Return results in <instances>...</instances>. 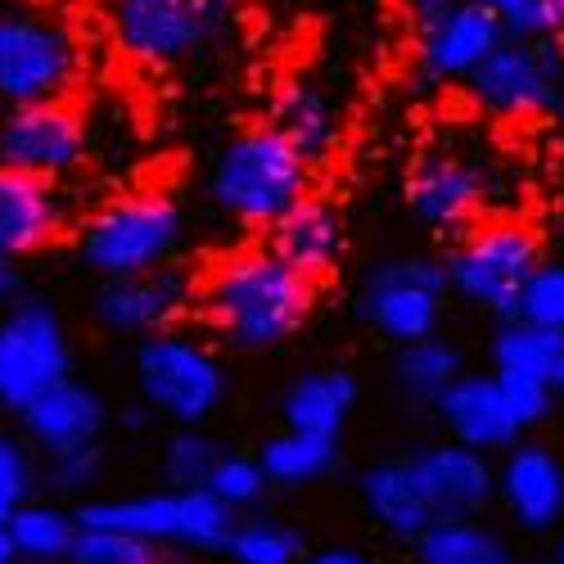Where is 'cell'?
Returning a JSON list of instances; mask_svg holds the SVG:
<instances>
[{"instance_id":"1","label":"cell","mask_w":564,"mask_h":564,"mask_svg":"<svg viewBox=\"0 0 564 564\" xmlns=\"http://www.w3.org/2000/svg\"><path fill=\"white\" fill-rule=\"evenodd\" d=\"M316 280L294 271L267 245L221 253L199 280L195 303L208 330L235 352H275L285 348L316 307Z\"/></svg>"},{"instance_id":"2","label":"cell","mask_w":564,"mask_h":564,"mask_svg":"<svg viewBox=\"0 0 564 564\" xmlns=\"http://www.w3.org/2000/svg\"><path fill=\"white\" fill-rule=\"evenodd\" d=\"M204 195L221 217L267 230L303 195H312V163L271 122H258L245 127L240 135H230L217 150Z\"/></svg>"},{"instance_id":"3","label":"cell","mask_w":564,"mask_h":564,"mask_svg":"<svg viewBox=\"0 0 564 564\" xmlns=\"http://www.w3.org/2000/svg\"><path fill=\"white\" fill-rule=\"evenodd\" d=\"M131 375L140 402L150 406L154 420H167L172 430L208 425L230 393V375L217 348L191 330H181V325L135 339Z\"/></svg>"},{"instance_id":"4","label":"cell","mask_w":564,"mask_h":564,"mask_svg":"<svg viewBox=\"0 0 564 564\" xmlns=\"http://www.w3.org/2000/svg\"><path fill=\"white\" fill-rule=\"evenodd\" d=\"M185 240V213L163 191H131L105 199L77 226V258L100 280L154 271L176 258Z\"/></svg>"},{"instance_id":"5","label":"cell","mask_w":564,"mask_h":564,"mask_svg":"<svg viewBox=\"0 0 564 564\" xmlns=\"http://www.w3.org/2000/svg\"><path fill=\"white\" fill-rule=\"evenodd\" d=\"M235 14V0H109L105 10L118 55L150 73L208 55L230 36Z\"/></svg>"},{"instance_id":"6","label":"cell","mask_w":564,"mask_h":564,"mask_svg":"<svg viewBox=\"0 0 564 564\" xmlns=\"http://www.w3.org/2000/svg\"><path fill=\"white\" fill-rule=\"evenodd\" d=\"M542 262V235L520 217H479L443 258L447 290L484 316H514L524 280Z\"/></svg>"},{"instance_id":"7","label":"cell","mask_w":564,"mask_h":564,"mask_svg":"<svg viewBox=\"0 0 564 564\" xmlns=\"http://www.w3.org/2000/svg\"><path fill=\"white\" fill-rule=\"evenodd\" d=\"M77 524L131 533L167 551H221L235 514L208 488H154L127 497H90L77 506Z\"/></svg>"},{"instance_id":"8","label":"cell","mask_w":564,"mask_h":564,"mask_svg":"<svg viewBox=\"0 0 564 564\" xmlns=\"http://www.w3.org/2000/svg\"><path fill=\"white\" fill-rule=\"evenodd\" d=\"M82 77L77 32L41 10H0V105L68 100Z\"/></svg>"},{"instance_id":"9","label":"cell","mask_w":564,"mask_h":564,"mask_svg":"<svg viewBox=\"0 0 564 564\" xmlns=\"http://www.w3.org/2000/svg\"><path fill=\"white\" fill-rule=\"evenodd\" d=\"M73 375V339L45 299H10L0 307V411H23Z\"/></svg>"},{"instance_id":"10","label":"cell","mask_w":564,"mask_h":564,"mask_svg":"<svg viewBox=\"0 0 564 564\" xmlns=\"http://www.w3.org/2000/svg\"><path fill=\"white\" fill-rule=\"evenodd\" d=\"M447 271L438 258H389L366 271L357 290V316L366 330L389 339L393 348L438 335L447 316Z\"/></svg>"},{"instance_id":"11","label":"cell","mask_w":564,"mask_h":564,"mask_svg":"<svg viewBox=\"0 0 564 564\" xmlns=\"http://www.w3.org/2000/svg\"><path fill=\"white\" fill-rule=\"evenodd\" d=\"M469 100L492 118H546L564 100V51L560 41L506 36L497 51L469 73Z\"/></svg>"},{"instance_id":"12","label":"cell","mask_w":564,"mask_h":564,"mask_svg":"<svg viewBox=\"0 0 564 564\" xmlns=\"http://www.w3.org/2000/svg\"><path fill=\"white\" fill-rule=\"evenodd\" d=\"M86 163V118L73 100L10 105L0 118V167L64 181Z\"/></svg>"},{"instance_id":"13","label":"cell","mask_w":564,"mask_h":564,"mask_svg":"<svg viewBox=\"0 0 564 564\" xmlns=\"http://www.w3.org/2000/svg\"><path fill=\"white\" fill-rule=\"evenodd\" d=\"M506 41L501 19L488 0H452L447 10L420 19L415 73L425 86H465L497 45Z\"/></svg>"},{"instance_id":"14","label":"cell","mask_w":564,"mask_h":564,"mask_svg":"<svg viewBox=\"0 0 564 564\" xmlns=\"http://www.w3.org/2000/svg\"><path fill=\"white\" fill-rule=\"evenodd\" d=\"M195 280L185 275L176 262H163L154 271H135V275H118L105 280L90 303V316L105 335L118 339H145L159 335L167 325H176L195 303Z\"/></svg>"},{"instance_id":"15","label":"cell","mask_w":564,"mask_h":564,"mask_svg":"<svg viewBox=\"0 0 564 564\" xmlns=\"http://www.w3.org/2000/svg\"><path fill=\"white\" fill-rule=\"evenodd\" d=\"M484 204H488V176L469 154L430 150L406 172V213L425 230L460 235L465 226L484 217Z\"/></svg>"},{"instance_id":"16","label":"cell","mask_w":564,"mask_h":564,"mask_svg":"<svg viewBox=\"0 0 564 564\" xmlns=\"http://www.w3.org/2000/svg\"><path fill=\"white\" fill-rule=\"evenodd\" d=\"M492 501H501L524 533H555L564 520V460L555 456V447L533 438L506 447Z\"/></svg>"},{"instance_id":"17","label":"cell","mask_w":564,"mask_h":564,"mask_svg":"<svg viewBox=\"0 0 564 564\" xmlns=\"http://www.w3.org/2000/svg\"><path fill=\"white\" fill-rule=\"evenodd\" d=\"M447 438L479 447V452H506L514 447L529 430L520 425V415L510 411L506 389L497 380V370H460L456 380L443 389V398L434 402Z\"/></svg>"},{"instance_id":"18","label":"cell","mask_w":564,"mask_h":564,"mask_svg":"<svg viewBox=\"0 0 564 564\" xmlns=\"http://www.w3.org/2000/svg\"><path fill=\"white\" fill-rule=\"evenodd\" d=\"M406 465H411L420 492H425L434 520H443V514H484L497 497L492 456L479 447H465L456 438L415 452Z\"/></svg>"},{"instance_id":"19","label":"cell","mask_w":564,"mask_h":564,"mask_svg":"<svg viewBox=\"0 0 564 564\" xmlns=\"http://www.w3.org/2000/svg\"><path fill=\"white\" fill-rule=\"evenodd\" d=\"M19 420H23V438L41 456H55V452L100 443L109 430V402L100 398V389H90L68 375V380L51 384L41 398H32L19 411Z\"/></svg>"},{"instance_id":"20","label":"cell","mask_w":564,"mask_h":564,"mask_svg":"<svg viewBox=\"0 0 564 564\" xmlns=\"http://www.w3.org/2000/svg\"><path fill=\"white\" fill-rule=\"evenodd\" d=\"M267 249L321 285L325 275H335V267L344 262V249H348L344 213L321 195H303L285 217H275L267 226Z\"/></svg>"},{"instance_id":"21","label":"cell","mask_w":564,"mask_h":564,"mask_svg":"<svg viewBox=\"0 0 564 564\" xmlns=\"http://www.w3.org/2000/svg\"><path fill=\"white\" fill-rule=\"evenodd\" d=\"M64 235V204L55 181L0 167V262L51 249Z\"/></svg>"},{"instance_id":"22","label":"cell","mask_w":564,"mask_h":564,"mask_svg":"<svg viewBox=\"0 0 564 564\" xmlns=\"http://www.w3.org/2000/svg\"><path fill=\"white\" fill-rule=\"evenodd\" d=\"M267 122L285 135L312 167H321L325 159H330L335 145H339V135H344V113H339L335 90L325 86L321 77H303V73L285 77L275 86Z\"/></svg>"},{"instance_id":"23","label":"cell","mask_w":564,"mask_h":564,"mask_svg":"<svg viewBox=\"0 0 564 564\" xmlns=\"http://www.w3.org/2000/svg\"><path fill=\"white\" fill-rule=\"evenodd\" d=\"M357 402H361V384H357L352 370L316 366V370H303L299 380L280 393V420H285V430L344 438Z\"/></svg>"},{"instance_id":"24","label":"cell","mask_w":564,"mask_h":564,"mask_svg":"<svg viewBox=\"0 0 564 564\" xmlns=\"http://www.w3.org/2000/svg\"><path fill=\"white\" fill-rule=\"evenodd\" d=\"M357 497H361V510L375 520V529L389 533L393 542H415L434 520V510H430L425 492H420L406 460L366 465L357 479Z\"/></svg>"},{"instance_id":"25","label":"cell","mask_w":564,"mask_h":564,"mask_svg":"<svg viewBox=\"0 0 564 564\" xmlns=\"http://www.w3.org/2000/svg\"><path fill=\"white\" fill-rule=\"evenodd\" d=\"M492 370L524 375V380L542 384L551 398H564V330H546V325H529L506 316L492 335Z\"/></svg>"},{"instance_id":"26","label":"cell","mask_w":564,"mask_h":564,"mask_svg":"<svg viewBox=\"0 0 564 564\" xmlns=\"http://www.w3.org/2000/svg\"><path fill=\"white\" fill-rule=\"evenodd\" d=\"M258 465L271 488H312L339 469V438L280 430L258 447Z\"/></svg>"},{"instance_id":"27","label":"cell","mask_w":564,"mask_h":564,"mask_svg":"<svg viewBox=\"0 0 564 564\" xmlns=\"http://www.w3.org/2000/svg\"><path fill=\"white\" fill-rule=\"evenodd\" d=\"M460 370H465V352L443 335H425V339H411L398 348L393 389L415 406H434Z\"/></svg>"},{"instance_id":"28","label":"cell","mask_w":564,"mask_h":564,"mask_svg":"<svg viewBox=\"0 0 564 564\" xmlns=\"http://www.w3.org/2000/svg\"><path fill=\"white\" fill-rule=\"evenodd\" d=\"M221 555L230 564H303V533L275 514H235V524L221 542Z\"/></svg>"},{"instance_id":"29","label":"cell","mask_w":564,"mask_h":564,"mask_svg":"<svg viewBox=\"0 0 564 564\" xmlns=\"http://www.w3.org/2000/svg\"><path fill=\"white\" fill-rule=\"evenodd\" d=\"M10 538L23 560H64L77 542V510H64L59 501H19L10 514Z\"/></svg>"},{"instance_id":"30","label":"cell","mask_w":564,"mask_h":564,"mask_svg":"<svg viewBox=\"0 0 564 564\" xmlns=\"http://www.w3.org/2000/svg\"><path fill=\"white\" fill-rule=\"evenodd\" d=\"M415 564H465L488 551H501V538L479 520V514H443L415 542Z\"/></svg>"},{"instance_id":"31","label":"cell","mask_w":564,"mask_h":564,"mask_svg":"<svg viewBox=\"0 0 564 564\" xmlns=\"http://www.w3.org/2000/svg\"><path fill=\"white\" fill-rule=\"evenodd\" d=\"M221 456V443L213 434H204V425H185V430H172L163 452H159V469L167 488H204L213 465Z\"/></svg>"},{"instance_id":"32","label":"cell","mask_w":564,"mask_h":564,"mask_svg":"<svg viewBox=\"0 0 564 564\" xmlns=\"http://www.w3.org/2000/svg\"><path fill=\"white\" fill-rule=\"evenodd\" d=\"M64 564H181V555L167 551V546H154V542H140L131 533L82 524Z\"/></svg>"},{"instance_id":"33","label":"cell","mask_w":564,"mask_h":564,"mask_svg":"<svg viewBox=\"0 0 564 564\" xmlns=\"http://www.w3.org/2000/svg\"><path fill=\"white\" fill-rule=\"evenodd\" d=\"M204 488H208V492H213L230 514H249V510H258V506H262V497H267V488H271V484H267V475H262L258 456H245V452H221Z\"/></svg>"},{"instance_id":"34","label":"cell","mask_w":564,"mask_h":564,"mask_svg":"<svg viewBox=\"0 0 564 564\" xmlns=\"http://www.w3.org/2000/svg\"><path fill=\"white\" fill-rule=\"evenodd\" d=\"M514 321L546 325V330H564V262H538L533 275L524 280L520 303H514Z\"/></svg>"},{"instance_id":"35","label":"cell","mask_w":564,"mask_h":564,"mask_svg":"<svg viewBox=\"0 0 564 564\" xmlns=\"http://www.w3.org/2000/svg\"><path fill=\"white\" fill-rule=\"evenodd\" d=\"M506 36L520 41H564V0H488Z\"/></svg>"},{"instance_id":"36","label":"cell","mask_w":564,"mask_h":564,"mask_svg":"<svg viewBox=\"0 0 564 564\" xmlns=\"http://www.w3.org/2000/svg\"><path fill=\"white\" fill-rule=\"evenodd\" d=\"M100 475H105V447L100 443L55 452V456H45V469H41L45 488H51L55 497H82V492H90L100 484Z\"/></svg>"},{"instance_id":"37","label":"cell","mask_w":564,"mask_h":564,"mask_svg":"<svg viewBox=\"0 0 564 564\" xmlns=\"http://www.w3.org/2000/svg\"><path fill=\"white\" fill-rule=\"evenodd\" d=\"M36 479H41V469H36L28 443L14 430L0 425V492L14 497V501H28L32 488H36Z\"/></svg>"},{"instance_id":"38","label":"cell","mask_w":564,"mask_h":564,"mask_svg":"<svg viewBox=\"0 0 564 564\" xmlns=\"http://www.w3.org/2000/svg\"><path fill=\"white\" fill-rule=\"evenodd\" d=\"M497 380H501L506 402H510V411H514V415H520V425H524V430H538L542 420L551 415L555 398H551L542 384L524 380V375H506V370H497Z\"/></svg>"},{"instance_id":"39","label":"cell","mask_w":564,"mask_h":564,"mask_svg":"<svg viewBox=\"0 0 564 564\" xmlns=\"http://www.w3.org/2000/svg\"><path fill=\"white\" fill-rule=\"evenodd\" d=\"M307 564H384V560H375V555H366L357 546H325V551L307 555Z\"/></svg>"},{"instance_id":"40","label":"cell","mask_w":564,"mask_h":564,"mask_svg":"<svg viewBox=\"0 0 564 564\" xmlns=\"http://www.w3.org/2000/svg\"><path fill=\"white\" fill-rule=\"evenodd\" d=\"M447 6H452V0H402V10L415 14V19H430V14L447 10Z\"/></svg>"},{"instance_id":"41","label":"cell","mask_w":564,"mask_h":564,"mask_svg":"<svg viewBox=\"0 0 564 564\" xmlns=\"http://www.w3.org/2000/svg\"><path fill=\"white\" fill-rule=\"evenodd\" d=\"M19 290V275H14V262H0V307H6Z\"/></svg>"},{"instance_id":"42","label":"cell","mask_w":564,"mask_h":564,"mask_svg":"<svg viewBox=\"0 0 564 564\" xmlns=\"http://www.w3.org/2000/svg\"><path fill=\"white\" fill-rule=\"evenodd\" d=\"M0 564H19V546H14L10 529H0Z\"/></svg>"},{"instance_id":"43","label":"cell","mask_w":564,"mask_h":564,"mask_svg":"<svg viewBox=\"0 0 564 564\" xmlns=\"http://www.w3.org/2000/svg\"><path fill=\"white\" fill-rule=\"evenodd\" d=\"M465 564H520V560H510V551L501 546V551H488V555H479V560H465Z\"/></svg>"},{"instance_id":"44","label":"cell","mask_w":564,"mask_h":564,"mask_svg":"<svg viewBox=\"0 0 564 564\" xmlns=\"http://www.w3.org/2000/svg\"><path fill=\"white\" fill-rule=\"evenodd\" d=\"M14 506H19L14 497H6V492H0V529H6V524H10V514H14Z\"/></svg>"},{"instance_id":"45","label":"cell","mask_w":564,"mask_h":564,"mask_svg":"<svg viewBox=\"0 0 564 564\" xmlns=\"http://www.w3.org/2000/svg\"><path fill=\"white\" fill-rule=\"evenodd\" d=\"M19 564H64V560H23V555H19Z\"/></svg>"},{"instance_id":"46","label":"cell","mask_w":564,"mask_h":564,"mask_svg":"<svg viewBox=\"0 0 564 564\" xmlns=\"http://www.w3.org/2000/svg\"><path fill=\"white\" fill-rule=\"evenodd\" d=\"M555 122H560V127H564V100H560V109H555Z\"/></svg>"},{"instance_id":"47","label":"cell","mask_w":564,"mask_h":564,"mask_svg":"<svg viewBox=\"0 0 564 564\" xmlns=\"http://www.w3.org/2000/svg\"><path fill=\"white\" fill-rule=\"evenodd\" d=\"M555 564H564V542H560V546H555Z\"/></svg>"}]
</instances>
